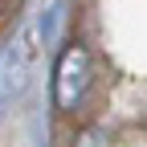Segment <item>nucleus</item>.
<instances>
[{
	"label": "nucleus",
	"mask_w": 147,
	"mask_h": 147,
	"mask_svg": "<svg viewBox=\"0 0 147 147\" xmlns=\"http://www.w3.org/2000/svg\"><path fill=\"white\" fill-rule=\"evenodd\" d=\"M78 147H106V143H102V139H98V131H90V135H86V139H82V143H78Z\"/></svg>",
	"instance_id": "f03ea898"
},
{
	"label": "nucleus",
	"mask_w": 147,
	"mask_h": 147,
	"mask_svg": "<svg viewBox=\"0 0 147 147\" xmlns=\"http://www.w3.org/2000/svg\"><path fill=\"white\" fill-rule=\"evenodd\" d=\"M90 86H94V61H90V49L82 41H74L61 49L57 65H53V106L61 115H74L86 98Z\"/></svg>",
	"instance_id": "f257e3e1"
}]
</instances>
